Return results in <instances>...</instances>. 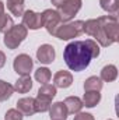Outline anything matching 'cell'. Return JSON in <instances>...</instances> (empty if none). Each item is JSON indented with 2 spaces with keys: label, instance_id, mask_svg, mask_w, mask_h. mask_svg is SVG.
Returning <instances> with one entry per match:
<instances>
[{
  "label": "cell",
  "instance_id": "cell-17",
  "mask_svg": "<svg viewBox=\"0 0 119 120\" xmlns=\"http://www.w3.org/2000/svg\"><path fill=\"white\" fill-rule=\"evenodd\" d=\"M102 90V80L97 75H91L84 82V91H99Z\"/></svg>",
  "mask_w": 119,
  "mask_h": 120
},
{
  "label": "cell",
  "instance_id": "cell-31",
  "mask_svg": "<svg viewBox=\"0 0 119 120\" xmlns=\"http://www.w3.org/2000/svg\"><path fill=\"white\" fill-rule=\"evenodd\" d=\"M4 14V4H3V1L0 0V17Z\"/></svg>",
  "mask_w": 119,
  "mask_h": 120
},
{
  "label": "cell",
  "instance_id": "cell-10",
  "mask_svg": "<svg viewBox=\"0 0 119 120\" xmlns=\"http://www.w3.org/2000/svg\"><path fill=\"white\" fill-rule=\"evenodd\" d=\"M17 110L21 112L23 116H32L35 112V108H34V98L31 96H25V98H21L17 101Z\"/></svg>",
  "mask_w": 119,
  "mask_h": 120
},
{
  "label": "cell",
  "instance_id": "cell-28",
  "mask_svg": "<svg viewBox=\"0 0 119 120\" xmlns=\"http://www.w3.org/2000/svg\"><path fill=\"white\" fill-rule=\"evenodd\" d=\"M74 120H94V116L91 113H84V112H79L76 113Z\"/></svg>",
  "mask_w": 119,
  "mask_h": 120
},
{
  "label": "cell",
  "instance_id": "cell-22",
  "mask_svg": "<svg viewBox=\"0 0 119 120\" xmlns=\"http://www.w3.org/2000/svg\"><path fill=\"white\" fill-rule=\"evenodd\" d=\"M13 92H14L13 85H10L8 82H6V81L0 80V102L7 101V99L13 95Z\"/></svg>",
  "mask_w": 119,
  "mask_h": 120
},
{
  "label": "cell",
  "instance_id": "cell-11",
  "mask_svg": "<svg viewBox=\"0 0 119 120\" xmlns=\"http://www.w3.org/2000/svg\"><path fill=\"white\" fill-rule=\"evenodd\" d=\"M67 115H69V112H67V109H66L63 102H55L49 108L51 120H66Z\"/></svg>",
  "mask_w": 119,
  "mask_h": 120
},
{
  "label": "cell",
  "instance_id": "cell-27",
  "mask_svg": "<svg viewBox=\"0 0 119 120\" xmlns=\"http://www.w3.org/2000/svg\"><path fill=\"white\" fill-rule=\"evenodd\" d=\"M86 43H87L90 52H91V55H92V59H94V57H98V56H99V46L97 45V42H95V41H91V39H87Z\"/></svg>",
  "mask_w": 119,
  "mask_h": 120
},
{
  "label": "cell",
  "instance_id": "cell-6",
  "mask_svg": "<svg viewBox=\"0 0 119 120\" xmlns=\"http://www.w3.org/2000/svg\"><path fill=\"white\" fill-rule=\"evenodd\" d=\"M41 15H42V25L46 28V31L51 35L55 36L56 30L62 25V20H60L58 11L56 10H52V8H48L44 13H41Z\"/></svg>",
  "mask_w": 119,
  "mask_h": 120
},
{
  "label": "cell",
  "instance_id": "cell-15",
  "mask_svg": "<svg viewBox=\"0 0 119 120\" xmlns=\"http://www.w3.org/2000/svg\"><path fill=\"white\" fill-rule=\"evenodd\" d=\"M99 78H101L102 81H105V82H112V81H115V80L118 78V68H116V66L108 64V66L102 67Z\"/></svg>",
  "mask_w": 119,
  "mask_h": 120
},
{
  "label": "cell",
  "instance_id": "cell-5",
  "mask_svg": "<svg viewBox=\"0 0 119 120\" xmlns=\"http://www.w3.org/2000/svg\"><path fill=\"white\" fill-rule=\"evenodd\" d=\"M83 1L81 0H64L60 6H58V14H59L62 22H67L71 18H74V15L80 11Z\"/></svg>",
  "mask_w": 119,
  "mask_h": 120
},
{
  "label": "cell",
  "instance_id": "cell-1",
  "mask_svg": "<svg viewBox=\"0 0 119 120\" xmlns=\"http://www.w3.org/2000/svg\"><path fill=\"white\" fill-rule=\"evenodd\" d=\"M63 59L71 71H83L88 67L92 55L86 41H74L64 48Z\"/></svg>",
  "mask_w": 119,
  "mask_h": 120
},
{
  "label": "cell",
  "instance_id": "cell-21",
  "mask_svg": "<svg viewBox=\"0 0 119 120\" xmlns=\"http://www.w3.org/2000/svg\"><path fill=\"white\" fill-rule=\"evenodd\" d=\"M101 8L109 14H116L119 10V0H99Z\"/></svg>",
  "mask_w": 119,
  "mask_h": 120
},
{
  "label": "cell",
  "instance_id": "cell-16",
  "mask_svg": "<svg viewBox=\"0 0 119 120\" xmlns=\"http://www.w3.org/2000/svg\"><path fill=\"white\" fill-rule=\"evenodd\" d=\"M83 105L86 108H94L101 101V94L97 92V91H86L84 92V96H83Z\"/></svg>",
  "mask_w": 119,
  "mask_h": 120
},
{
  "label": "cell",
  "instance_id": "cell-13",
  "mask_svg": "<svg viewBox=\"0 0 119 120\" xmlns=\"http://www.w3.org/2000/svg\"><path fill=\"white\" fill-rule=\"evenodd\" d=\"M63 103H64L67 112L71 113V115H76V113L81 112V109H83V106H84V105H83V101H81L80 98H77V96H67Z\"/></svg>",
  "mask_w": 119,
  "mask_h": 120
},
{
  "label": "cell",
  "instance_id": "cell-19",
  "mask_svg": "<svg viewBox=\"0 0 119 120\" xmlns=\"http://www.w3.org/2000/svg\"><path fill=\"white\" fill-rule=\"evenodd\" d=\"M51 77H52V74H51V70L49 68H46V67H39L36 71H35V80L39 82V84H48L49 81H51Z\"/></svg>",
  "mask_w": 119,
  "mask_h": 120
},
{
  "label": "cell",
  "instance_id": "cell-9",
  "mask_svg": "<svg viewBox=\"0 0 119 120\" xmlns=\"http://www.w3.org/2000/svg\"><path fill=\"white\" fill-rule=\"evenodd\" d=\"M55 57H56L55 48L52 45H49V43L41 45L38 48V50H36V59L42 64H51V63H53Z\"/></svg>",
  "mask_w": 119,
  "mask_h": 120
},
{
  "label": "cell",
  "instance_id": "cell-25",
  "mask_svg": "<svg viewBox=\"0 0 119 120\" xmlns=\"http://www.w3.org/2000/svg\"><path fill=\"white\" fill-rule=\"evenodd\" d=\"M7 8L16 17H21L24 14V11H25L24 10V4H20V3H7Z\"/></svg>",
  "mask_w": 119,
  "mask_h": 120
},
{
  "label": "cell",
  "instance_id": "cell-29",
  "mask_svg": "<svg viewBox=\"0 0 119 120\" xmlns=\"http://www.w3.org/2000/svg\"><path fill=\"white\" fill-rule=\"evenodd\" d=\"M4 64H6V55L0 50V68H1Z\"/></svg>",
  "mask_w": 119,
  "mask_h": 120
},
{
  "label": "cell",
  "instance_id": "cell-30",
  "mask_svg": "<svg viewBox=\"0 0 119 120\" xmlns=\"http://www.w3.org/2000/svg\"><path fill=\"white\" fill-rule=\"evenodd\" d=\"M63 1H64V0H52V4L58 7V6H60V4H62Z\"/></svg>",
  "mask_w": 119,
  "mask_h": 120
},
{
  "label": "cell",
  "instance_id": "cell-14",
  "mask_svg": "<svg viewBox=\"0 0 119 120\" xmlns=\"http://www.w3.org/2000/svg\"><path fill=\"white\" fill-rule=\"evenodd\" d=\"M14 91H17L18 94H27L30 92L31 88H32V80H31L30 75H21L16 84H14Z\"/></svg>",
  "mask_w": 119,
  "mask_h": 120
},
{
  "label": "cell",
  "instance_id": "cell-23",
  "mask_svg": "<svg viewBox=\"0 0 119 120\" xmlns=\"http://www.w3.org/2000/svg\"><path fill=\"white\" fill-rule=\"evenodd\" d=\"M13 25H14V22H13V18H11L10 15L3 14V15L0 17V32H1V34H6L7 31H10Z\"/></svg>",
  "mask_w": 119,
  "mask_h": 120
},
{
  "label": "cell",
  "instance_id": "cell-20",
  "mask_svg": "<svg viewBox=\"0 0 119 120\" xmlns=\"http://www.w3.org/2000/svg\"><path fill=\"white\" fill-rule=\"evenodd\" d=\"M51 102L49 99H45L42 96H36L34 99V108H35V112H39V113H44V112H48L49 108H51Z\"/></svg>",
  "mask_w": 119,
  "mask_h": 120
},
{
  "label": "cell",
  "instance_id": "cell-18",
  "mask_svg": "<svg viewBox=\"0 0 119 120\" xmlns=\"http://www.w3.org/2000/svg\"><path fill=\"white\" fill-rule=\"evenodd\" d=\"M36 96H42V98H45V99L52 101V99L56 96V87H55V85H51V84H44V85L39 88Z\"/></svg>",
  "mask_w": 119,
  "mask_h": 120
},
{
  "label": "cell",
  "instance_id": "cell-2",
  "mask_svg": "<svg viewBox=\"0 0 119 120\" xmlns=\"http://www.w3.org/2000/svg\"><path fill=\"white\" fill-rule=\"evenodd\" d=\"M27 35H28V30H27L23 24L13 25L11 30L7 31V32L4 34L3 42H4V45L7 46V49L14 50V49H17V48L23 43V41L27 38Z\"/></svg>",
  "mask_w": 119,
  "mask_h": 120
},
{
  "label": "cell",
  "instance_id": "cell-24",
  "mask_svg": "<svg viewBox=\"0 0 119 120\" xmlns=\"http://www.w3.org/2000/svg\"><path fill=\"white\" fill-rule=\"evenodd\" d=\"M98 28H99V24L97 20H88L84 22V32L88 34L90 36H94Z\"/></svg>",
  "mask_w": 119,
  "mask_h": 120
},
{
  "label": "cell",
  "instance_id": "cell-7",
  "mask_svg": "<svg viewBox=\"0 0 119 120\" xmlns=\"http://www.w3.org/2000/svg\"><path fill=\"white\" fill-rule=\"evenodd\" d=\"M13 67H14V71L20 75H30L31 70L34 67V61L28 55L23 53V55H18L16 59H14V63H13Z\"/></svg>",
  "mask_w": 119,
  "mask_h": 120
},
{
  "label": "cell",
  "instance_id": "cell-26",
  "mask_svg": "<svg viewBox=\"0 0 119 120\" xmlns=\"http://www.w3.org/2000/svg\"><path fill=\"white\" fill-rule=\"evenodd\" d=\"M6 120H23V115L21 112H18L17 109H8L6 112V116H4Z\"/></svg>",
  "mask_w": 119,
  "mask_h": 120
},
{
  "label": "cell",
  "instance_id": "cell-8",
  "mask_svg": "<svg viewBox=\"0 0 119 120\" xmlns=\"http://www.w3.org/2000/svg\"><path fill=\"white\" fill-rule=\"evenodd\" d=\"M21 17H23V25L27 30L36 31L44 27L42 25V15H41V13H36V11H32V10H27V11H24V14Z\"/></svg>",
  "mask_w": 119,
  "mask_h": 120
},
{
  "label": "cell",
  "instance_id": "cell-4",
  "mask_svg": "<svg viewBox=\"0 0 119 120\" xmlns=\"http://www.w3.org/2000/svg\"><path fill=\"white\" fill-rule=\"evenodd\" d=\"M84 32V21H74V22H69V24H62L59 28L56 30L55 36L59 38L62 41H69L73 39L76 36H79L80 34Z\"/></svg>",
  "mask_w": 119,
  "mask_h": 120
},
{
  "label": "cell",
  "instance_id": "cell-32",
  "mask_svg": "<svg viewBox=\"0 0 119 120\" xmlns=\"http://www.w3.org/2000/svg\"><path fill=\"white\" fill-rule=\"evenodd\" d=\"M25 0H7V3H20V4H24Z\"/></svg>",
  "mask_w": 119,
  "mask_h": 120
},
{
  "label": "cell",
  "instance_id": "cell-33",
  "mask_svg": "<svg viewBox=\"0 0 119 120\" xmlns=\"http://www.w3.org/2000/svg\"><path fill=\"white\" fill-rule=\"evenodd\" d=\"M109 120H112V119H109Z\"/></svg>",
  "mask_w": 119,
  "mask_h": 120
},
{
  "label": "cell",
  "instance_id": "cell-12",
  "mask_svg": "<svg viewBox=\"0 0 119 120\" xmlns=\"http://www.w3.org/2000/svg\"><path fill=\"white\" fill-rule=\"evenodd\" d=\"M53 82H55V87L58 88H69L73 84V75L69 71L60 70L53 75Z\"/></svg>",
  "mask_w": 119,
  "mask_h": 120
},
{
  "label": "cell",
  "instance_id": "cell-3",
  "mask_svg": "<svg viewBox=\"0 0 119 120\" xmlns=\"http://www.w3.org/2000/svg\"><path fill=\"white\" fill-rule=\"evenodd\" d=\"M98 20L99 27L102 28V31L105 32V35L115 43L119 42V24H118V18L116 15H102Z\"/></svg>",
  "mask_w": 119,
  "mask_h": 120
}]
</instances>
